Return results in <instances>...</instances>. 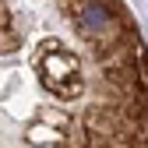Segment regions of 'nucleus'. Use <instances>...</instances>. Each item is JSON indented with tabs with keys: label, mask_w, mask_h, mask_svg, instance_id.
<instances>
[{
	"label": "nucleus",
	"mask_w": 148,
	"mask_h": 148,
	"mask_svg": "<svg viewBox=\"0 0 148 148\" xmlns=\"http://www.w3.org/2000/svg\"><path fill=\"white\" fill-rule=\"evenodd\" d=\"M138 148H148V123H145V134H141V141H138Z\"/></svg>",
	"instance_id": "f257e3e1"
}]
</instances>
